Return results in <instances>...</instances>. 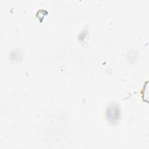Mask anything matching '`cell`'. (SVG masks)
<instances>
[{
  "label": "cell",
  "instance_id": "cell-1",
  "mask_svg": "<svg viewBox=\"0 0 149 149\" xmlns=\"http://www.w3.org/2000/svg\"><path fill=\"white\" fill-rule=\"evenodd\" d=\"M119 109L116 104H111L107 109V118L111 123H116L119 117Z\"/></svg>",
  "mask_w": 149,
  "mask_h": 149
}]
</instances>
